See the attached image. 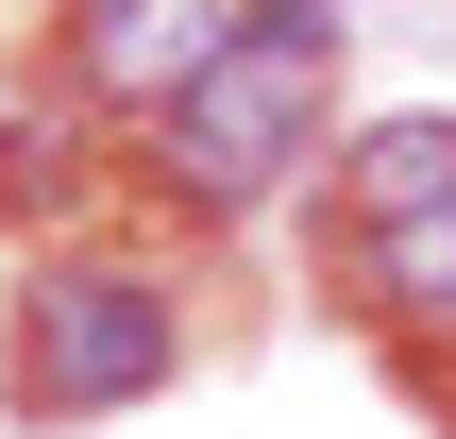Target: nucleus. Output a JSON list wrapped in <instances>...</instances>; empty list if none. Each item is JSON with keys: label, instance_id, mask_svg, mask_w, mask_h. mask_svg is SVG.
<instances>
[{"label": "nucleus", "instance_id": "f257e3e1", "mask_svg": "<svg viewBox=\"0 0 456 439\" xmlns=\"http://www.w3.org/2000/svg\"><path fill=\"white\" fill-rule=\"evenodd\" d=\"M322 102H338V0H254V34L152 118V186L237 220V203H271L322 152Z\"/></svg>", "mask_w": 456, "mask_h": 439}, {"label": "nucleus", "instance_id": "f03ea898", "mask_svg": "<svg viewBox=\"0 0 456 439\" xmlns=\"http://www.w3.org/2000/svg\"><path fill=\"white\" fill-rule=\"evenodd\" d=\"M169 372H186V305L152 271H34L17 288V338H0L17 423H102V406H152Z\"/></svg>", "mask_w": 456, "mask_h": 439}, {"label": "nucleus", "instance_id": "7ed1b4c3", "mask_svg": "<svg viewBox=\"0 0 456 439\" xmlns=\"http://www.w3.org/2000/svg\"><path fill=\"white\" fill-rule=\"evenodd\" d=\"M237 34H254V0H85V17H68V68H85V102L169 118Z\"/></svg>", "mask_w": 456, "mask_h": 439}, {"label": "nucleus", "instance_id": "20e7f679", "mask_svg": "<svg viewBox=\"0 0 456 439\" xmlns=\"http://www.w3.org/2000/svg\"><path fill=\"white\" fill-rule=\"evenodd\" d=\"M440 186H456V118H372L355 169H338V237H372V220H406V203H440Z\"/></svg>", "mask_w": 456, "mask_h": 439}, {"label": "nucleus", "instance_id": "39448f33", "mask_svg": "<svg viewBox=\"0 0 456 439\" xmlns=\"http://www.w3.org/2000/svg\"><path fill=\"white\" fill-rule=\"evenodd\" d=\"M355 288H372L389 321H456V186H440V203H406V220H372V237H355Z\"/></svg>", "mask_w": 456, "mask_h": 439}]
</instances>
